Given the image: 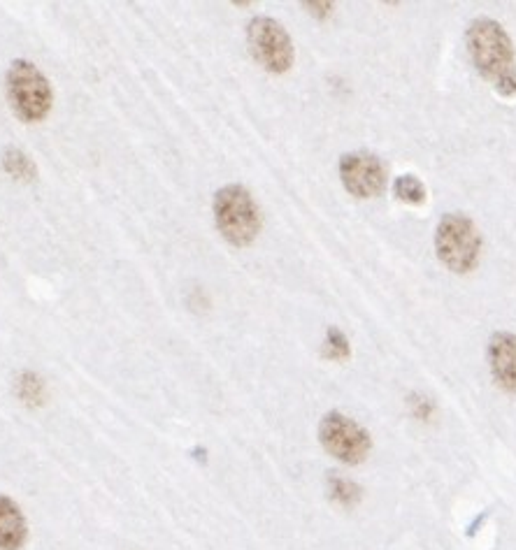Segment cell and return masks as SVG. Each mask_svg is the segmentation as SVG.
<instances>
[{
  "instance_id": "cell-10",
  "label": "cell",
  "mask_w": 516,
  "mask_h": 550,
  "mask_svg": "<svg viewBox=\"0 0 516 550\" xmlns=\"http://www.w3.org/2000/svg\"><path fill=\"white\" fill-rule=\"evenodd\" d=\"M3 168L7 175L19 179V182H33V179L38 177V168H35V163L17 147H10L3 151Z\"/></svg>"
},
{
  "instance_id": "cell-13",
  "label": "cell",
  "mask_w": 516,
  "mask_h": 550,
  "mask_svg": "<svg viewBox=\"0 0 516 550\" xmlns=\"http://www.w3.org/2000/svg\"><path fill=\"white\" fill-rule=\"evenodd\" d=\"M331 492L340 504L351 506L358 499V492H361V490H358L354 483L347 481V479H333L331 481Z\"/></svg>"
},
{
  "instance_id": "cell-7",
  "label": "cell",
  "mask_w": 516,
  "mask_h": 550,
  "mask_svg": "<svg viewBox=\"0 0 516 550\" xmlns=\"http://www.w3.org/2000/svg\"><path fill=\"white\" fill-rule=\"evenodd\" d=\"M340 179L356 198H377L386 188V168L375 154L354 151L340 158Z\"/></svg>"
},
{
  "instance_id": "cell-1",
  "label": "cell",
  "mask_w": 516,
  "mask_h": 550,
  "mask_svg": "<svg viewBox=\"0 0 516 550\" xmlns=\"http://www.w3.org/2000/svg\"><path fill=\"white\" fill-rule=\"evenodd\" d=\"M468 52L479 75L505 98L516 96V54L512 38L498 21L475 19L468 28Z\"/></svg>"
},
{
  "instance_id": "cell-9",
  "label": "cell",
  "mask_w": 516,
  "mask_h": 550,
  "mask_svg": "<svg viewBox=\"0 0 516 550\" xmlns=\"http://www.w3.org/2000/svg\"><path fill=\"white\" fill-rule=\"evenodd\" d=\"M28 541V523L12 497L0 495V550H21Z\"/></svg>"
},
{
  "instance_id": "cell-3",
  "label": "cell",
  "mask_w": 516,
  "mask_h": 550,
  "mask_svg": "<svg viewBox=\"0 0 516 550\" xmlns=\"http://www.w3.org/2000/svg\"><path fill=\"white\" fill-rule=\"evenodd\" d=\"M7 100L14 114L26 123H38L49 117L54 105V91L49 79L31 61H14L5 77Z\"/></svg>"
},
{
  "instance_id": "cell-6",
  "label": "cell",
  "mask_w": 516,
  "mask_h": 550,
  "mask_svg": "<svg viewBox=\"0 0 516 550\" xmlns=\"http://www.w3.org/2000/svg\"><path fill=\"white\" fill-rule=\"evenodd\" d=\"M247 42L254 59L268 72L282 75L291 70L296 49L286 28L272 17H254L247 26Z\"/></svg>"
},
{
  "instance_id": "cell-4",
  "label": "cell",
  "mask_w": 516,
  "mask_h": 550,
  "mask_svg": "<svg viewBox=\"0 0 516 550\" xmlns=\"http://www.w3.org/2000/svg\"><path fill=\"white\" fill-rule=\"evenodd\" d=\"M435 251L440 263L454 274H468L482 256V235L465 214H447L437 223Z\"/></svg>"
},
{
  "instance_id": "cell-12",
  "label": "cell",
  "mask_w": 516,
  "mask_h": 550,
  "mask_svg": "<svg viewBox=\"0 0 516 550\" xmlns=\"http://www.w3.org/2000/svg\"><path fill=\"white\" fill-rule=\"evenodd\" d=\"M349 353H351V349H349L347 337H344L338 328L328 330L326 356L333 358V360H344V358H349Z\"/></svg>"
},
{
  "instance_id": "cell-8",
  "label": "cell",
  "mask_w": 516,
  "mask_h": 550,
  "mask_svg": "<svg viewBox=\"0 0 516 550\" xmlns=\"http://www.w3.org/2000/svg\"><path fill=\"white\" fill-rule=\"evenodd\" d=\"M489 367L493 381L505 393H516V335L512 332H496L489 342Z\"/></svg>"
},
{
  "instance_id": "cell-11",
  "label": "cell",
  "mask_w": 516,
  "mask_h": 550,
  "mask_svg": "<svg viewBox=\"0 0 516 550\" xmlns=\"http://www.w3.org/2000/svg\"><path fill=\"white\" fill-rule=\"evenodd\" d=\"M393 191H396L400 200L410 202V205H421V202L426 200V186L414 175L398 177L396 184H393Z\"/></svg>"
},
{
  "instance_id": "cell-15",
  "label": "cell",
  "mask_w": 516,
  "mask_h": 550,
  "mask_svg": "<svg viewBox=\"0 0 516 550\" xmlns=\"http://www.w3.org/2000/svg\"><path fill=\"white\" fill-rule=\"evenodd\" d=\"M305 7H310V12L317 17H328L333 12V3H305Z\"/></svg>"
},
{
  "instance_id": "cell-2",
  "label": "cell",
  "mask_w": 516,
  "mask_h": 550,
  "mask_svg": "<svg viewBox=\"0 0 516 550\" xmlns=\"http://www.w3.org/2000/svg\"><path fill=\"white\" fill-rule=\"evenodd\" d=\"M214 221L221 237L233 246H249L263 228L254 195L240 184H228L214 195Z\"/></svg>"
},
{
  "instance_id": "cell-5",
  "label": "cell",
  "mask_w": 516,
  "mask_h": 550,
  "mask_svg": "<svg viewBox=\"0 0 516 550\" xmlns=\"http://www.w3.org/2000/svg\"><path fill=\"white\" fill-rule=\"evenodd\" d=\"M319 441L328 455L340 460L342 465H361L372 451V439L363 425L354 418L340 414V411H328L319 423Z\"/></svg>"
},
{
  "instance_id": "cell-14",
  "label": "cell",
  "mask_w": 516,
  "mask_h": 550,
  "mask_svg": "<svg viewBox=\"0 0 516 550\" xmlns=\"http://www.w3.org/2000/svg\"><path fill=\"white\" fill-rule=\"evenodd\" d=\"M19 386V395L24 397L26 402H38L42 397V381L35 374H24L17 381Z\"/></svg>"
}]
</instances>
